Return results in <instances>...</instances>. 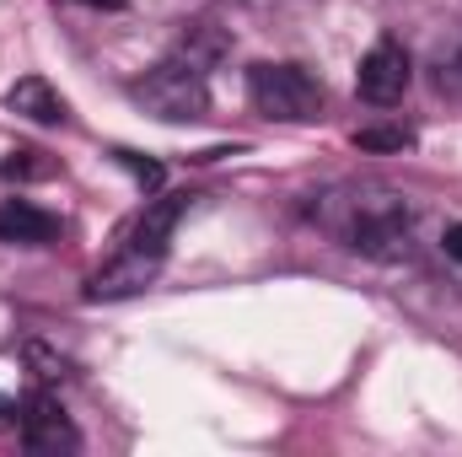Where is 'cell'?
Wrapping results in <instances>:
<instances>
[{
	"mask_svg": "<svg viewBox=\"0 0 462 457\" xmlns=\"http://www.w3.org/2000/svg\"><path fill=\"white\" fill-rule=\"evenodd\" d=\"M441 247H447V258H452V264H462V221H452V227L441 231Z\"/></svg>",
	"mask_w": 462,
	"mask_h": 457,
	"instance_id": "cell-12",
	"label": "cell"
},
{
	"mask_svg": "<svg viewBox=\"0 0 462 457\" xmlns=\"http://www.w3.org/2000/svg\"><path fill=\"white\" fill-rule=\"evenodd\" d=\"M349 242L360 247V253H371V258H398V253H409V210H398V205H376V210H365L355 231H349Z\"/></svg>",
	"mask_w": 462,
	"mask_h": 457,
	"instance_id": "cell-6",
	"label": "cell"
},
{
	"mask_svg": "<svg viewBox=\"0 0 462 457\" xmlns=\"http://www.w3.org/2000/svg\"><path fill=\"white\" fill-rule=\"evenodd\" d=\"M22 447L32 457H60L81 447V436H76V425H70V415L60 409L54 393H32L22 404Z\"/></svg>",
	"mask_w": 462,
	"mask_h": 457,
	"instance_id": "cell-5",
	"label": "cell"
},
{
	"mask_svg": "<svg viewBox=\"0 0 462 457\" xmlns=\"http://www.w3.org/2000/svg\"><path fill=\"white\" fill-rule=\"evenodd\" d=\"M5 103H11V114L32 118V124H65L70 108H65V98L43 81V76H27V81H16L11 92H5Z\"/></svg>",
	"mask_w": 462,
	"mask_h": 457,
	"instance_id": "cell-8",
	"label": "cell"
},
{
	"mask_svg": "<svg viewBox=\"0 0 462 457\" xmlns=\"http://www.w3.org/2000/svg\"><path fill=\"white\" fill-rule=\"evenodd\" d=\"M87 5H97V11H118L124 0H87Z\"/></svg>",
	"mask_w": 462,
	"mask_h": 457,
	"instance_id": "cell-14",
	"label": "cell"
},
{
	"mask_svg": "<svg viewBox=\"0 0 462 457\" xmlns=\"http://www.w3.org/2000/svg\"><path fill=\"white\" fill-rule=\"evenodd\" d=\"M189 205H194V194H162V200H151V205L140 210V221L129 227L124 247L87 280V302H118V296L145 291V285L156 280V269L167 264L172 231L189 216Z\"/></svg>",
	"mask_w": 462,
	"mask_h": 457,
	"instance_id": "cell-1",
	"label": "cell"
},
{
	"mask_svg": "<svg viewBox=\"0 0 462 457\" xmlns=\"http://www.w3.org/2000/svg\"><path fill=\"white\" fill-rule=\"evenodd\" d=\"M5 425H22V404H11V398L0 393V431H5Z\"/></svg>",
	"mask_w": 462,
	"mask_h": 457,
	"instance_id": "cell-13",
	"label": "cell"
},
{
	"mask_svg": "<svg viewBox=\"0 0 462 457\" xmlns=\"http://www.w3.org/2000/svg\"><path fill=\"white\" fill-rule=\"evenodd\" d=\"M118 162H124V167L134 173V183H140V189H151V194H156V189L167 183V173H162V162H145L140 151H118Z\"/></svg>",
	"mask_w": 462,
	"mask_h": 457,
	"instance_id": "cell-11",
	"label": "cell"
},
{
	"mask_svg": "<svg viewBox=\"0 0 462 457\" xmlns=\"http://www.w3.org/2000/svg\"><path fill=\"white\" fill-rule=\"evenodd\" d=\"M247 98L263 118H280V124H307L323 114V81L307 65H253Z\"/></svg>",
	"mask_w": 462,
	"mask_h": 457,
	"instance_id": "cell-3",
	"label": "cell"
},
{
	"mask_svg": "<svg viewBox=\"0 0 462 457\" xmlns=\"http://www.w3.org/2000/svg\"><path fill=\"white\" fill-rule=\"evenodd\" d=\"M355 145H360V151H409V145H414V129H403V124H376V129H360Z\"/></svg>",
	"mask_w": 462,
	"mask_h": 457,
	"instance_id": "cell-9",
	"label": "cell"
},
{
	"mask_svg": "<svg viewBox=\"0 0 462 457\" xmlns=\"http://www.w3.org/2000/svg\"><path fill=\"white\" fill-rule=\"evenodd\" d=\"M129 98L145 108L151 118H167V124H183V118H199L210 108V81H205V65L194 54H172L162 65H151Z\"/></svg>",
	"mask_w": 462,
	"mask_h": 457,
	"instance_id": "cell-2",
	"label": "cell"
},
{
	"mask_svg": "<svg viewBox=\"0 0 462 457\" xmlns=\"http://www.w3.org/2000/svg\"><path fill=\"white\" fill-rule=\"evenodd\" d=\"M54 231H60V216H49L32 200L0 205V242H11V247H43V242H54Z\"/></svg>",
	"mask_w": 462,
	"mask_h": 457,
	"instance_id": "cell-7",
	"label": "cell"
},
{
	"mask_svg": "<svg viewBox=\"0 0 462 457\" xmlns=\"http://www.w3.org/2000/svg\"><path fill=\"white\" fill-rule=\"evenodd\" d=\"M409 81H414L409 49H403V43H393V38L371 43V49H365V60H360V70H355V92H360L371 108H393V103L409 92Z\"/></svg>",
	"mask_w": 462,
	"mask_h": 457,
	"instance_id": "cell-4",
	"label": "cell"
},
{
	"mask_svg": "<svg viewBox=\"0 0 462 457\" xmlns=\"http://www.w3.org/2000/svg\"><path fill=\"white\" fill-rule=\"evenodd\" d=\"M5 178H49L54 162H43V151H11V162H0Z\"/></svg>",
	"mask_w": 462,
	"mask_h": 457,
	"instance_id": "cell-10",
	"label": "cell"
}]
</instances>
